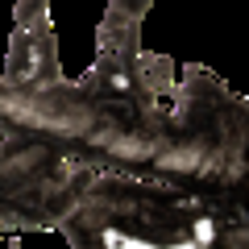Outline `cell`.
<instances>
[{
  "label": "cell",
  "mask_w": 249,
  "mask_h": 249,
  "mask_svg": "<svg viewBox=\"0 0 249 249\" xmlns=\"http://www.w3.org/2000/svg\"><path fill=\"white\" fill-rule=\"evenodd\" d=\"M4 79L25 83V79H58L62 62H58V37H54L50 13H37L25 25H13L9 34V58H4Z\"/></svg>",
  "instance_id": "4"
},
{
  "label": "cell",
  "mask_w": 249,
  "mask_h": 249,
  "mask_svg": "<svg viewBox=\"0 0 249 249\" xmlns=\"http://www.w3.org/2000/svg\"><path fill=\"white\" fill-rule=\"evenodd\" d=\"M133 75H137V83H142L150 96H158V100H170V91H175V83H178L175 58H170V54H158V50H142L137 54Z\"/></svg>",
  "instance_id": "6"
},
{
  "label": "cell",
  "mask_w": 249,
  "mask_h": 249,
  "mask_svg": "<svg viewBox=\"0 0 249 249\" xmlns=\"http://www.w3.org/2000/svg\"><path fill=\"white\" fill-rule=\"evenodd\" d=\"M37 13H50V0H17V4H13V25H25Z\"/></svg>",
  "instance_id": "7"
},
{
  "label": "cell",
  "mask_w": 249,
  "mask_h": 249,
  "mask_svg": "<svg viewBox=\"0 0 249 249\" xmlns=\"http://www.w3.org/2000/svg\"><path fill=\"white\" fill-rule=\"evenodd\" d=\"M166 129V104L108 50H96L83 79L13 83L0 75V137L37 142L79 166L150 175Z\"/></svg>",
  "instance_id": "1"
},
{
  "label": "cell",
  "mask_w": 249,
  "mask_h": 249,
  "mask_svg": "<svg viewBox=\"0 0 249 249\" xmlns=\"http://www.w3.org/2000/svg\"><path fill=\"white\" fill-rule=\"evenodd\" d=\"M54 232L75 249H245L249 232L216 220L196 196L154 175L96 170Z\"/></svg>",
  "instance_id": "3"
},
{
  "label": "cell",
  "mask_w": 249,
  "mask_h": 249,
  "mask_svg": "<svg viewBox=\"0 0 249 249\" xmlns=\"http://www.w3.org/2000/svg\"><path fill=\"white\" fill-rule=\"evenodd\" d=\"M154 9V0H108L104 21L96 29V50H108L124 62V67H137V54H142V21Z\"/></svg>",
  "instance_id": "5"
},
{
  "label": "cell",
  "mask_w": 249,
  "mask_h": 249,
  "mask_svg": "<svg viewBox=\"0 0 249 249\" xmlns=\"http://www.w3.org/2000/svg\"><path fill=\"white\" fill-rule=\"evenodd\" d=\"M0 237H9V229H4V224H0Z\"/></svg>",
  "instance_id": "8"
},
{
  "label": "cell",
  "mask_w": 249,
  "mask_h": 249,
  "mask_svg": "<svg viewBox=\"0 0 249 249\" xmlns=\"http://www.w3.org/2000/svg\"><path fill=\"white\" fill-rule=\"evenodd\" d=\"M170 129L150 175L183 187L216 220L249 229V100L204 62H183Z\"/></svg>",
  "instance_id": "2"
}]
</instances>
